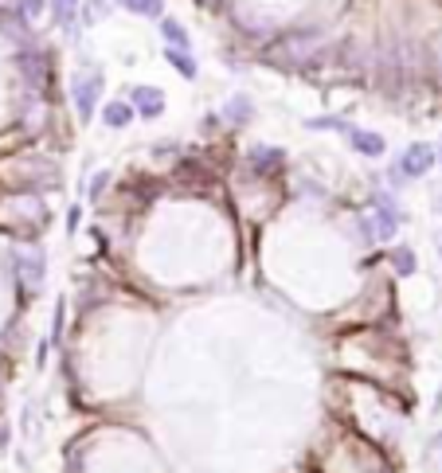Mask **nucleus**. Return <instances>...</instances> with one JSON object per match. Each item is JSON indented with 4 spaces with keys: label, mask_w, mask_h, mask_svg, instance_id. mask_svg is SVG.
I'll return each instance as SVG.
<instances>
[{
    "label": "nucleus",
    "mask_w": 442,
    "mask_h": 473,
    "mask_svg": "<svg viewBox=\"0 0 442 473\" xmlns=\"http://www.w3.org/2000/svg\"><path fill=\"white\" fill-rule=\"evenodd\" d=\"M395 231H400V212L388 196H380L372 215H364V239L368 243H388V239H395Z\"/></svg>",
    "instance_id": "nucleus-1"
},
{
    "label": "nucleus",
    "mask_w": 442,
    "mask_h": 473,
    "mask_svg": "<svg viewBox=\"0 0 442 473\" xmlns=\"http://www.w3.org/2000/svg\"><path fill=\"white\" fill-rule=\"evenodd\" d=\"M431 169H434V149H431V145L415 141V145H407V149H403V157H400V176L419 180V176H426Z\"/></svg>",
    "instance_id": "nucleus-2"
},
{
    "label": "nucleus",
    "mask_w": 442,
    "mask_h": 473,
    "mask_svg": "<svg viewBox=\"0 0 442 473\" xmlns=\"http://www.w3.org/2000/svg\"><path fill=\"white\" fill-rule=\"evenodd\" d=\"M98 90H102V75H83V78H75V106H78V118H83V121H90Z\"/></svg>",
    "instance_id": "nucleus-3"
},
{
    "label": "nucleus",
    "mask_w": 442,
    "mask_h": 473,
    "mask_svg": "<svg viewBox=\"0 0 442 473\" xmlns=\"http://www.w3.org/2000/svg\"><path fill=\"white\" fill-rule=\"evenodd\" d=\"M129 98L137 102L133 110L145 114V118H157V114L165 110V94L157 90V86H133V90H129Z\"/></svg>",
    "instance_id": "nucleus-4"
},
{
    "label": "nucleus",
    "mask_w": 442,
    "mask_h": 473,
    "mask_svg": "<svg viewBox=\"0 0 442 473\" xmlns=\"http://www.w3.org/2000/svg\"><path fill=\"white\" fill-rule=\"evenodd\" d=\"M345 137H349L352 149L364 152V157H383V137L380 133H368V129H357V126H345Z\"/></svg>",
    "instance_id": "nucleus-5"
},
{
    "label": "nucleus",
    "mask_w": 442,
    "mask_h": 473,
    "mask_svg": "<svg viewBox=\"0 0 442 473\" xmlns=\"http://www.w3.org/2000/svg\"><path fill=\"white\" fill-rule=\"evenodd\" d=\"M16 266H20V278H24L28 289H40L43 286V254H16Z\"/></svg>",
    "instance_id": "nucleus-6"
},
{
    "label": "nucleus",
    "mask_w": 442,
    "mask_h": 473,
    "mask_svg": "<svg viewBox=\"0 0 442 473\" xmlns=\"http://www.w3.org/2000/svg\"><path fill=\"white\" fill-rule=\"evenodd\" d=\"M102 121H106V126H114V129L129 126V121H133V106H129V102H110L106 114H102Z\"/></svg>",
    "instance_id": "nucleus-7"
},
{
    "label": "nucleus",
    "mask_w": 442,
    "mask_h": 473,
    "mask_svg": "<svg viewBox=\"0 0 442 473\" xmlns=\"http://www.w3.org/2000/svg\"><path fill=\"white\" fill-rule=\"evenodd\" d=\"M391 266H395V274H400V278H407V274H415V251H411V246H395V251H391Z\"/></svg>",
    "instance_id": "nucleus-8"
},
{
    "label": "nucleus",
    "mask_w": 442,
    "mask_h": 473,
    "mask_svg": "<svg viewBox=\"0 0 442 473\" xmlns=\"http://www.w3.org/2000/svg\"><path fill=\"white\" fill-rule=\"evenodd\" d=\"M106 12H110V4H106V0H86V4H83V24L94 28L98 20H106Z\"/></svg>",
    "instance_id": "nucleus-9"
},
{
    "label": "nucleus",
    "mask_w": 442,
    "mask_h": 473,
    "mask_svg": "<svg viewBox=\"0 0 442 473\" xmlns=\"http://www.w3.org/2000/svg\"><path fill=\"white\" fill-rule=\"evenodd\" d=\"M423 462H426V469L442 473V434H434V438L426 442V450H423Z\"/></svg>",
    "instance_id": "nucleus-10"
},
{
    "label": "nucleus",
    "mask_w": 442,
    "mask_h": 473,
    "mask_svg": "<svg viewBox=\"0 0 442 473\" xmlns=\"http://www.w3.org/2000/svg\"><path fill=\"white\" fill-rule=\"evenodd\" d=\"M161 32H165V40L172 43V51H177V47H184V43H188L184 24H177V20H161Z\"/></svg>",
    "instance_id": "nucleus-11"
},
{
    "label": "nucleus",
    "mask_w": 442,
    "mask_h": 473,
    "mask_svg": "<svg viewBox=\"0 0 442 473\" xmlns=\"http://www.w3.org/2000/svg\"><path fill=\"white\" fill-rule=\"evenodd\" d=\"M165 59H169L172 63V67H177L180 71V75H184V78H196V59H188V55H180V51H165Z\"/></svg>",
    "instance_id": "nucleus-12"
},
{
    "label": "nucleus",
    "mask_w": 442,
    "mask_h": 473,
    "mask_svg": "<svg viewBox=\"0 0 442 473\" xmlns=\"http://www.w3.org/2000/svg\"><path fill=\"white\" fill-rule=\"evenodd\" d=\"M121 4H129L141 16H157V20H161V8H165V0H121Z\"/></svg>",
    "instance_id": "nucleus-13"
},
{
    "label": "nucleus",
    "mask_w": 442,
    "mask_h": 473,
    "mask_svg": "<svg viewBox=\"0 0 442 473\" xmlns=\"http://www.w3.org/2000/svg\"><path fill=\"white\" fill-rule=\"evenodd\" d=\"M52 4H55V20H59V24H67V16L75 12V0H52Z\"/></svg>",
    "instance_id": "nucleus-14"
},
{
    "label": "nucleus",
    "mask_w": 442,
    "mask_h": 473,
    "mask_svg": "<svg viewBox=\"0 0 442 473\" xmlns=\"http://www.w3.org/2000/svg\"><path fill=\"white\" fill-rule=\"evenodd\" d=\"M43 12V0H24V16H40Z\"/></svg>",
    "instance_id": "nucleus-15"
},
{
    "label": "nucleus",
    "mask_w": 442,
    "mask_h": 473,
    "mask_svg": "<svg viewBox=\"0 0 442 473\" xmlns=\"http://www.w3.org/2000/svg\"><path fill=\"white\" fill-rule=\"evenodd\" d=\"M434 246H438V254H442V231H438V235H434Z\"/></svg>",
    "instance_id": "nucleus-16"
},
{
    "label": "nucleus",
    "mask_w": 442,
    "mask_h": 473,
    "mask_svg": "<svg viewBox=\"0 0 442 473\" xmlns=\"http://www.w3.org/2000/svg\"><path fill=\"white\" fill-rule=\"evenodd\" d=\"M434 161H442V145H438V152H434Z\"/></svg>",
    "instance_id": "nucleus-17"
}]
</instances>
